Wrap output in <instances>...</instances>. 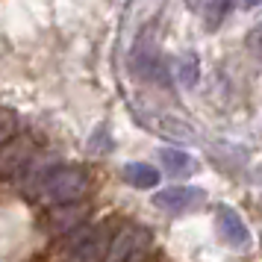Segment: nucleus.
<instances>
[{"mask_svg": "<svg viewBox=\"0 0 262 262\" xmlns=\"http://www.w3.org/2000/svg\"><path fill=\"white\" fill-rule=\"evenodd\" d=\"M180 74H183V80H186V85H194V83H198V59H194V56H189V59L183 62V68H180Z\"/></svg>", "mask_w": 262, "mask_h": 262, "instance_id": "5", "label": "nucleus"}, {"mask_svg": "<svg viewBox=\"0 0 262 262\" xmlns=\"http://www.w3.org/2000/svg\"><path fill=\"white\" fill-rule=\"evenodd\" d=\"M250 48L256 50V53H262V24H256V30H253V33H250Z\"/></svg>", "mask_w": 262, "mask_h": 262, "instance_id": "6", "label": "nucleus"}, {"mask_svg": "<svg viewBox=\"0 0 262 262\" xmlns=\"http://www.w3.org/2000/svg\"><path fill=\"white\" fill-rule=\"evenodd\" d=\"M206 201V191L203 189H194V186H168V189L156 191L154 194V203L159 209H165L171 215H180V212H189L194 206H201Z\"/></svg>", "mask_w": 262, "mask_h": 262, "instance_id": "2", "label": "nucleus"}, {"mask_svg": "<svg viewBox=\"0 0 262 262\" xmlns=\"http://www.w3.org/2000/svg\"><path fill=\"white\" fill-rule=\"evenodd\" d=\"M124 180L136 189H156L159 186V171L154 165H144V162H130L124 168Z\"/></svg>", "mask_w": 262, "mask_h": 262, "instance_id": "4", "label": "nucleus"}, {"mask_svg": "<svg viewBox=\"0 0 262 262\" xmlns=\"http://www.w3.org/2000/svg\"><path fill=\"white\" fill-rule=\"evenodd\" d=\"M215 227H218V236L224 238L227 248H233V250H248L250 248V230L233 206L221 203V206L215 209Z\"/></svg>", "mask_w": 262, "mask_h": 262, "instance_id": "1", "label": "nucleus"}, {"mask_svg": "<svg viewBox=\"0 0 262 262\" xmlns=\"http://www.w3.org/2000/svg\"><path fill=\"white\" fill-rule=\"evenodd\" d=\"M238 3H242V6H245V9H253V6H259L262 0H238Z\"/></svg>", "mask_w": 262, "mask_h": 262, "instance_id": "7", "label": "nucleus"}, {"mask_svg": "<svg viewBox=\"0 0 262 262\" xmlns=\"http://www.w3.org/2000/svg\"><path fill=\"white\" fill-rule=\"evenodd\" d=\"M147 262H150V259H147ZM154 262H162V259H154Z\"/></svg>", "mask_w": 262, "mask_h": 262, "instance_id": "8", "label": "nucleus"}, {"mask_svg": "<svg viewBox=\"0 0 262 262\" xmlns=\"http://www.w3.org/2000/svg\"><path fill=\"white\" fill-rule=\"evenodd\" d=\"M159 159H162V165H165V171L171 177H189V174L198 171V162L186 150H177V147H162Z\"/></svg>", "mask_w": 262, "mask_h": 262, "instance_id": "3", "label": "nucleus"}]
</instances>
